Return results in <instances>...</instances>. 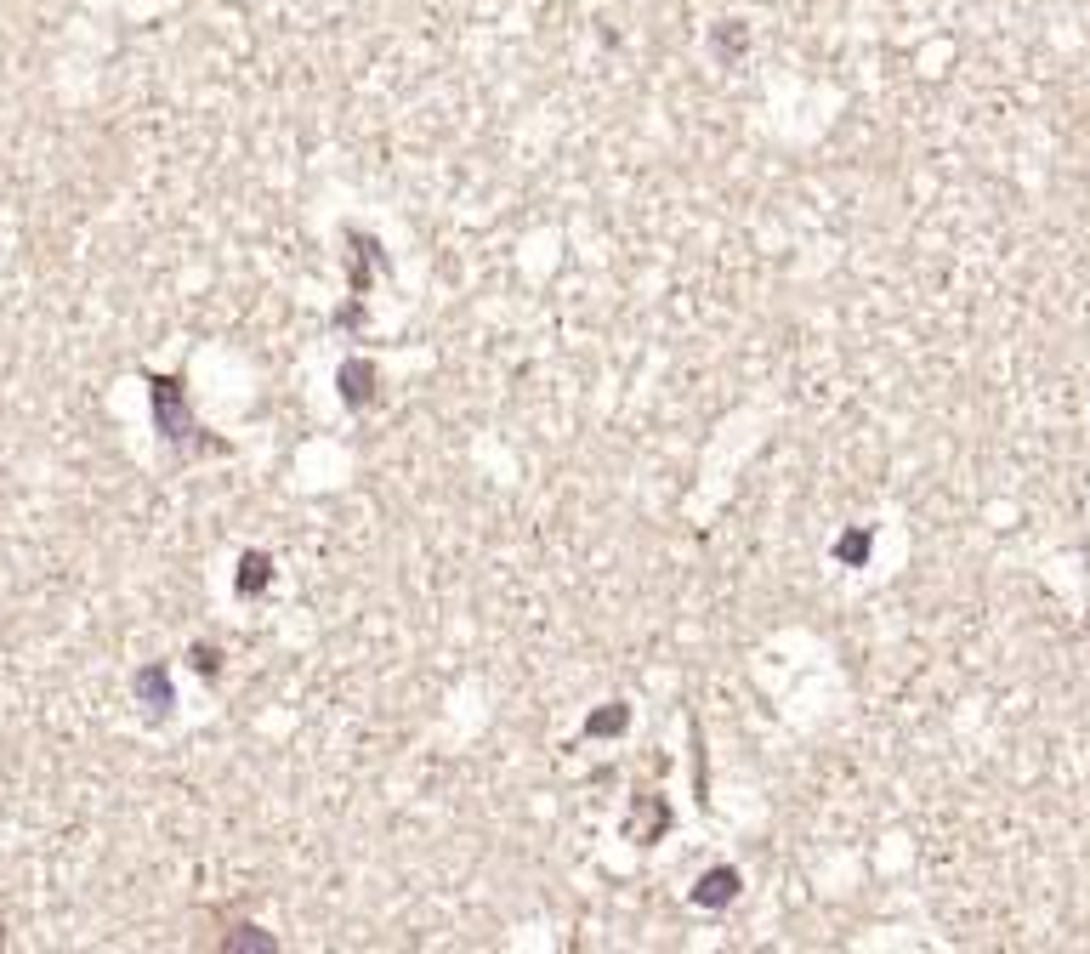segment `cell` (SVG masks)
<instances>
[{
    "mask_svg": "<svg viewBox=\"0 0 1090 954\" xmlns=\"http://www.w3.org/2000/svg\"><path fill=\"white\" fill-rule=\"evenodd\" d=\"M148 387H154L159 438H165V443H188L199 426H194V415H188V398H182V375H148Z\"/></svg>",
    "mask_w": 1090,
    "mask_h": 954,
    "instance_id": "1",
    "label": "cell"
},
{
    "mask_svg": "<svg viewBox=\"0 0 1090 954\" xmlns=\"http://www.w3.org/2000/svg\"><path fill=\"white\" fill-rule=\"evenodd\" d=\"M733 898H739V869H710L693 886V903H704V909H721V903H733Z\"/></svg>",
    "mask_w": 1090,
    "mask_h": 954,
    "instance_id": "2",
    "label": "cell"
},
{
    "mask_svg": "<svg viewBox=\"0 0 1090 954\" xmlns=\"http://www.w3.org/2000/svg\"><path fill=\"white\" fill-rule=\"evenodd\" d=\"M636 813H642V818H631V824H625V835H631L636 847H648L653 835H665V824H670L665 801H653V795H642V801H636Z\"/></svg>",
    "mask_w": 1090,
    "mask_h": 954,
    "instance_id": "3",
    "label": "cell"
},
{
    "mask_svg": "<svg viewBox=\"0 0 1090 954\" xmlns=\"http://www.w3.org/2000/svg\"><path fill=\"white\" fill-rule=\"evenodd\" d=\"M137 699H142V705H148V710H159V716H165V710L176 705V693H171V676L159 671V665H142V671H137Z\"/></svg>",
    "mask_w": 1090,
    "mask_h": 954,
    "instance_id": "4",
    "label": "cell"
},
{
    "mask_svg": "<svg viewBox=\"0 0 1090 954\" xmlns=\"http://www.w3.org/2000/svg\"><path fill=\"white\" fill-rule=\"evenodd\" d=\"M267 580H273V563H267L262 551H250L245 563H239V597H256V591H267Z\"/></svg>",
    "mask_w": 1090,
    "mask_h": 954,
    "instance_id": "5",
    "label": "cell"
},
{
    "mask_svg": "<svg viewBox=\"0 0 1090 954\" xmlns=\"http://www.w3.org/2000/svg\"><path fill=\"white\" fill-rule=\"evenodd\" d=\"M835 557H841V563H863V557H869V534H846L841 546H835Z\"/></svg>",
    "mask_w": 1090,
    "mask_h": 954,
    "instance_id": "6",
    "label": "cell"
},
{
    "mask_svg": "<svg viewBox=\"0 0 1090 954\" xmlns=\"http://www.w3.org/2000/svg\"><path fill=\"white\" fill-rule=\"evenodd\" d=\"M585 727H591V733H619V727H625V710H619V705L614 710H597Z\"/></svg>",
    "mask_w": 1090,
    "mask_h": 954,
    "instance_id": "7",
    "label": "cell"
},
{
    "mask_svg": "<svg viewBox=\"0 0 1090 954\" xmlns=\"http://www.w3.org/2000/svg\"><path fill=\"white\" fill-rule=\"evenodd\" d=\"M194 671L199 676H216V671H222V654H216V648H194Z\"/></svg>",
    "mask_w": 1090,
    "mask_h": 954,
    "instance_id": "8",
    "label": "cell"
},
{
    "mask_svg": "<svg viewBox=\"0 0 1090 954\" xmlns=\"http://www.w3.org/2000/svg\"><path fill=\"white\" fill-rule=\"evenodd\" d=\"M716 52H721V57L739 52V29H716Z\"/></svg>",
    "mask_w": 1090,
    "mask_h": 954,
    "instance_id": "9",
    "label": "cell"
}]
</instances>
